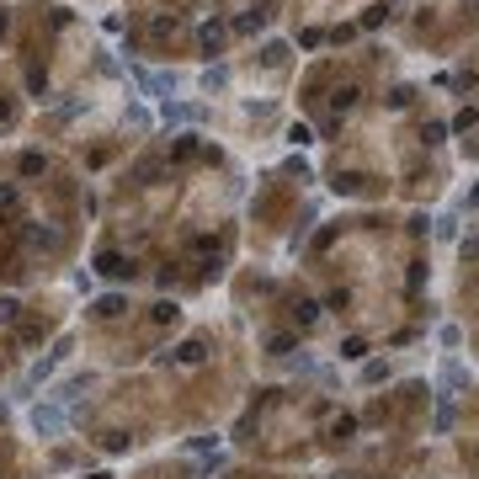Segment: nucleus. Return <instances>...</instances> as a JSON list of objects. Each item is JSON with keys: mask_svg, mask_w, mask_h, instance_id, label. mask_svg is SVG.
<instances>
[{"mask_svg": "<svg viewBox=\"0 0 479 479\" xmlns=\"http://www.w3.org/2000/svg\"><path fill=\"white\" fill-rule=\"evenodd\" d=\"M32 431L37 437H59L64 431V405H54V399H48V405H32Z\"/></svg>", "mask_w": 479, "mask_h": 479, "instance_id": "obj_1", "label": "nucleus"}, {"mask_svg": "<svg viewBox=\"0 0 479 479\" xmlns=\"http://www.w3.org/2000/svg\"><path fill=\"white\" fill-rule=\"evenodd\" d=\"M128 75H133V85H139L144 96H166L170 85H176V75H155V70H144V64H128Z\"/></svg>", "mask_w": 479, "mask_h": 479, "instance_id": "obj_2", "label": "nucleus"}, {"mask_svg": "<svg viewBox=\"0 0 479 479\" xmlns=\"http://www.w3.org/2000/svg\"><path fill=\"white\" fill-rule=\"evenodd\" d=\"M437 389H442V399H453L458 389H468V368L464 362H442L437 368Z\"/></svg>", "mask_w": 479, "mask_h": 479, "instance_id": "obj_3", "label": "nucleus"}, {"mask_svg": "<svg viewBox=\"0 0 479 479\" xmlns=\"http://www.w3.org/2000/svg\"><path fill=\"white\" fill-rule=\"evenodd\" d=\"M96 272L118 282V277H133V261H128V256H118V251H101V256H96Z\"/></svg>", "mask_w": 479, "mask_h": 479, "instance_id": "obj_4", "label": "nucleus"}, {"mask_svg": "<svg viewBox=\"0 0 479 479\" xmlns=\"http://www.w3.org/2000/svg\"><path fill=\"white\" fill-rule=\"evenodd\" d=\"M160 118H166V128H181V123L197 118V107H187V101H166V112H160Z\"/></svg>", "mask_w": 479, "mask_h": 479, "instance_id": "obj_5", "label": "nucleus"}, {"mask_svg": "<svg viewBox=\"0 0 479 479\" xmlns=\"http://www.w3.org/2000/svg\"><path fill=\"white\" fill-rule=\"evenodd\" d=\"M203 91H229V70L224 64H213V70L203 75Z\"/></svg>", "mask_w": 479, "mask_h": 479, "instance_id": "obj_6", "label": "nucleus"}, {"mask_svg": "<svg viewBox=\"0 0 479 479\" xmlns=\"http://www.w3.org/2000/svg\"><path fill=\"white\" fill-rule=\"evenodd\" d=\"M112 314H123V299H118V293H107V299H96V320H112Z\"/></svg>", "mask_w": 479, "mask_h": 479, "instance_id": "obj_7", "label": "nucleus"}, {"mask_svg": "<svg viewBox=\"0 0 479 479\" xmlns=\"http://www.w3.org/2000/svg\"><path fill=\"white\" fill-rule=\"evenodd\" d=\"M176 362H187V368H192V362H203V341H181V347H176Z\"/></svg>", "mask_w": 479, "mask_h": 479, "instance_id": "obj_8", "label": "nucleus"}, {"mask_svg": "<svg viewBox=\"0 0 479 479\" xmlns=\"http://www.w3.org/2000/svg\"><path fill=\"white\" fill-rule=\"evenodd\" d=\"M203 48H208V54H218V48H224V27H218V22L203 27Z\"/></svg>", "mask_w": 479, "mask_h": 479, "instance_id": "obj_9", "label": "nucleus"}, {"mask_svg": "<svg viewBox=\"0 0 479 479\" xmlns=\"http://www.w3.org/2000/svg\"><path fill=\"white\" fill-rule=\"evenodd\" d=\"M43 166H48V160L37 155V149H27V155H22V176H43Z\"/></svg>", "mask_w": 479, "mask_h": 479, "instance_id": "obj_10", "label": "nucleus"}, {"mask_svg": "<svg viewBox=\"0 0 479 479\" xmlns=\"http://www.w3.org/2000/svg\"><path fill=\"white\" fill-rule=\"evenodd\" d=\"M437 240H458V213H442V218H437Z\"/></svg>", "mask_w": 479, "mask_h": 479, "instance_id": "obj_11", "label": "nucleus"}, {"mask_svg": "<svg viewBox=\"0 0 479 479\" xmlns=\"http://www.w3.org/2000/svg\"><path fill=\"white\" fill-rule=\"evenodd\" d=\"M176 304H155V309H149V320H155V325H170V320H176Z\"/></svg>", "mask_w": 479, "mask_h": 479, "instance_id": "obj_12", "label": "nucleus"}, {"mask_svg": "<svg viewBox=\"0 0 479 479\" xmlns=\"http://www.w3.org/2000/svg\"><path fill=\"white\" fill-rule=\"evenodd\" d=\"M261 59H266V64H282V59H287V43H266Z\"/></svg>", "mask_w": 479, "mask_h": 479, "instance_id": "obj_13", "label": "nucleus"}, {"mask_svg": "<svg viewBox=\"0 0 479 479\" xmlns=\"http://www.w3.org/2000/svg\"><path fill=\"white\" fill-rule=\"evenodd\" d=\"M437 341H442V347H458V341H464V330H458V325H442V330H437Z\"/></svg>", "mask_w": 479, "mask_h": 479, "instance_id": "obj_14", "label": "nucleus"}, {"mask_svg": "<svg viewBox=\"0 0 479 479\" xmlns=\"http://www.w3.org/2000/svg\"><path fill=\"white\" fill-rule=\"evenodd\" d=\"M287 139H293V144H314V133H309V123H293V128H287Z\"/></svg>", "mask_w": 479, "mask_h": 479, "instance_id": "obj_15", "label": "nucleus"}, {"mask_svg": "<svg viewBox=\"0 0 479 479\" xmlns=\"http://www.w3.org/2000/svg\"><path fill=\"white\" fill-rule=\"evenodd\" d=\"M378 378H389V368H383V362H368V368H362V383H378Z\"/></svg>", "mask_w": 479, "mask_h": 479, "instance_id": "obj_16", "label": "nucleus"}, {"mask_svg": "<svg viewBox=\"0 0 479 479\" xmlns=\"http://www.w3.org/2000/svg\"><path fill=\"white\" fill-rule=\"evenodd\" d=\"M16 309H22L16 299H0V320H16Z\"/></svg>", "mask_w": 479, "mask_h": 479, "instance_id": "obj_17", "label": "nucleus"}]
</instances>
